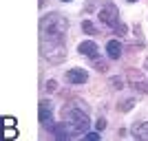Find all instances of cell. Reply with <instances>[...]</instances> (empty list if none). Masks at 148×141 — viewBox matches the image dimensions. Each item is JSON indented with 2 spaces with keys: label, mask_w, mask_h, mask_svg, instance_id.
Listing matches in <instances>:
<instances>
[{
  "label": "cell",
  "mask_w": 148,
  "mask_h": 141,
  "mask_svg": "<svg viewBox=\"0 0 148 141\" xmlns=\"http://www.w3.org/2000/svg\"><path fill=\"white\" fill-rule=\"evenodd\" d=\"M64 117L71 119V123H66L71 135H82V132H86V130H88V117H86V112H84V110L66 108V110H64Z\"/></svg>",
  "instance_id": "obj_1"
},
{
  "label": "cell",
  "mask_w": 148,
  "mask_h": 141,
  "mask_svg": "<svg viewBox=\"0 0 148 141\" xmlns=\"http://www.w3.org/2000/svg\"><path fill=\"white\" fill-rule=\"evenodd\" d=\"M99 20L108 27H117V7L115 5H106L102 11H99Z\"/></svg>",
  "instance_id": "obj_2"
},
{
  "label": "cell",
  "mask_w": 148,
  "mask_h": 141,
  "mask_svg": "<svg viewBox=\"0 0 148 141\" xmlns=\"http://www.w3.org/2000/svg\"><path fill=\"white\" fill-rule=\"evenodd\" d=\"M66 80L71 84H84V82H88V73L84 68H71L66 73Z\"/></svg>",
  "instance_id": "obj_3"
},
{
  "label": "cell",
  "mask_w": 148,
  "mask_h": 141,
  "mask_svg": "<svg viewBox=\"0 0 148 141\" xmlns=\"http://www.w3.org/2000/svg\"><path fill=\"white\" fill-rule=\"evenodd\" d=\"M77 51H80L82 55H88V57H97V46H95V42H91V40H86V42H82L80 46H77Z\"/></svg>",
  "instance_id": "obj_4"
},
{
  "label": "cell",
  "mask_w": 148,
  "mask_h": 141,
  "mask_svg": "<svg viewBox=\"0 0 148 141\" xmlns=\"http://www.w3.org/2000/svg\"><path fill=\"white\" fill-rule=\"evenodd\" d=\"M106 53H108V57L117 60V57L122 55V44H119L117 40H111V42L106 44Z\"/></svg>",
  "instance_id": "obj_5"
},
{
  "label": "cell",
  "mask_w": 148,
  "mask_h": 141,
  "mask_svg": "<svg viewBox=\"0 0 148 141\" xmlns=\"http://www.w3.org/2000/svg\"><path fill=\"white\" fill-rule=\"evenodd\" d=\"M51 115H53V108H51V104H49V101H42V104H40V121L47 123V121L51 119Z\"/></svg>",
  "instance_id": "obj_6"
},
{
  "label": "cell",
  "mask_w": 148,
  "mask_h": 141,
  "mask_svg": "<svg viewBox=\"0 0 148 141\" xmlns=\"http://www.w3.org/2000/svg\"><path fill=\"white\" fill-rule=\"evenodd\" d=\"M133 132H135L137 137H146V139H148V123H144V126H137Z\"/></svg>",
  "instance_id": "obj_7"
},
{
  "label": "cell",
  "mask_w": 148,
  "mask_h": 141,
  "mask_svg": "<svg viewBox=\"0 0 148 141\" xmlns=\"http://www.w3.org/2000/svg\"><path fill=\"white\" fill-rule=\"evenodd\" d=\"M82 29L86 31V33H95V27H93L91 22H84V25H82Z\"/></svg>",
  "instance_id": "obj_8"
},
{
  "label": "cell",
  "mask_w": 148,
  "mask_h": 141,
  "mask_svg": "<svg viewBox=\"0 0 148 141\" xmlns=\"http://www.w3.org/2000/svg\"><path fill=\"white\" fill-rule=\"evenodd\" d=\"M97 139H99L97 132H86V141H97Z\"/></svg>",
  "instance_id": "obj_9"
},
{
  "label": "cell",
  "mask_w": 148,
  "mask_h": 141,
  "mask_svg": "<svg viewBox=\"0 0 148 141\" xmlns=\"http://www.w3.org/2000/svg\"><path fill=\"white\" fill-rule=\"evenodd\" d=\"M130 108H133V101H126V104H122V106H119V110H124V112H126V110H130Z\"/></svg>",
  "instance_id": "obj_10"
},
{
  "label": "cell",
  "mask_w": 148,
  "mask_h": 141,
  "mask_svg": "<svg viewBox=\"0 0 148 141\" xmlns=\"http://www.w3.org/2000/svg\"><path fill=\"white\" fill-rule=\"evenodd\" d=\"M13 123H16V121H13L11 117H5V126H7V128H9V126H13Z\"/></svg>",
  "instance_id": "obj_11"
},
{
  "label": "cell",
  "mask_w": 148,
  "mask_h": 141,
  "mask_svg": "<svg viewBox=\"0 0 148 141\" xmlns=\"http://www.w3.org/2000/svg\"><path fill=\"white\" fill-rule=\"evenodd\" d=\"M5 137H7V139H13V137H16V132H13V130H5Z\"/></svg>",
  "instance_id": "obj_12"
},
{
  "label": "cell",
  "mask_w": 148,
  "mask_h": 141,
  "mask_svg": "<svg viewBox=\"0 0 148 141\" xmlns=\"http://www.w3.org/2000/svg\"><path fill=\"white\" fill-rule=\"evenodd\" d=\"M97 128H99V130L106 128V121H104V119H99V121H97Z\"/></svg>",
  "instance_id": "obj_13"
},
{
  "label": "cell",
  "mask_w": 148,
  "mask_h": 141,
  "mask_svg": "<svg viewBox=\"0 0 148 141\" xmlns=\"http://www.w3.org/2000/svg\"><path fill=\"white\" fill-rule=\"evenodd\" d=\"M62 2H71V0H62Z\"/></svg>",
  "instance_id": "obj_14"
},
{
  "label": "cell",
  "mask_w": 148,
  "mask_h": 141,
  "mask_svg": "<svg viewBox=\"0 0 148 141\" xmlns=\"http://www.w3.org/2000/svg\"><path fill=\"white\" fill-rule=\"evenodd\" d=\"M128 2H137V0H128Z\"/></svg>",
  "instance_id": "obj_15"
}]
</instances>
